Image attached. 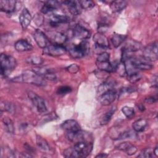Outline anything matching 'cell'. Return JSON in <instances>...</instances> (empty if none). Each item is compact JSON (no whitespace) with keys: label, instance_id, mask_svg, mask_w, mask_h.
<instances>
[{"label":"cell","instance_id":"8","mask_svg":"<svg viewBox=\"0 0 158 158\" xmlns=\"http://www.w3.org/2000/svg\"><path fill=\"white\" fill-rule=\"evenodd\" d=\"M67 51L66 48L64 45L57 44H49L46 48L43 49V52L53 57H57L64 54Z\"/></svg>","mask_w":158,"mask_h":158},{"label":"cell","instance_id":"31","mask_svg":"<svg viewBox=\"0 0 158 158\" xmlns=\"http://www.w3.org/2000/svg\"><path fill=\"white\" fill-rule=\"evenodd\" d=\"M27 62L28 64H30L31 65H41L44 60L42 57L37 56H30L28 57L26 59Z\"/></svg>","mask_w":158,"mask_h":158},{"label":"cell","instance_id":"25","mask_svg":"<svg viewBox=\"0 0 158 158\" xmlns=\"http://www.w3.org/2000/svg\"><path fill=\"white\" fill-rule=\"evenodd\" d=\"M116 110L115 107H112L109 110L104 114L100 118V124L101 125H105L107 124L111 120L112 117L114 114Z\"/></svg>","mask_w":158,"mask_h":158},{"label":"cell","instance_id":"15","mask_svg":"<svg viewBox=\"0 0 158 158\" xmlns=\"http://www.w3.org/2000/svg\"><path fill=\"white\" fill-rule=\"evenodd\" d=\"M65 4L69 12L73 15H78L81 12V7L80 6L78 1H65L62 2Z\"/></svg>","mask_w":158,"mask_h":158},{"label":"cell","instance_id":"14","mask_svg":"<svg viewBox=\"0 0 158 158\" xmlns=\"http://www.w3.org/2000/svg\"><path fill=\"white\" fill-rule=\"evenodd\" d=\"M19 22L23 30H25L30 25L31 21V15L27 8H23L19 15Z\"/></svg>","mask_w":158,"mask_h":158},{"label":"cell","instance_id":"32","mask_svg":"<svg viewBox=\"0 0 158 158\" xmlns=\"http://www.w3.org/2000/svg\"><path fill=\"white\" fill-rule=\"evenodd\" d=\"M1 111H6L10 113H13L14 111V105L9 102L7 101H1Z\"/></svg>","mask_w":158,"mask_h":158},{"label":"cell","instance_id":"39","mask_svg":"<svg viewBox=\"0 0 158 158\" xmlns=\"http://www.w3.org/2000/svg\"><path fill=\"white\" fill-rule=\"evenodd\" d=\"M66 70L70 73H75L79 70V67L77 64H73L68 66L66 68Z\"/></svg>","mask_w":158,"mask_h":158},{"label":"cell","instance_id":"43","mask_svg":"<svg viewBox=\"0 0 158 158\" xmlns=\"http://www.w3.org/2000/svg\"><path fill=\"white\" fill-rule=\"evenodd\" d=\"M108 156V154H107L106 153H99L98 154L97 156H96V158H104V157H107Z\"/></svg>","mask_w":158,"mask_h":158},{"label":"cell","instance_id":"16","mask_svg":"<svg viewBox=\"0 0 158 158\" xmlns=\"http://www.w3.org/2000/svg\"><path fill=\"white\" fill-rule=\"evenodd\" d=\"M117 149L125 152L128 156H132L135 154L137 151V148L128 141H125L120 143L117 146Z\"/></svg>","mask_w":158,"mask_h":158},{"label":"cell","instance_id":"2","mask_svg":"<svg viewBox=\"0 0 158 158\" xmlns=\"http://www.w3.org/2000/svg\"><path fill=\"white\" fill-rule=\"evenodd\" d=\"M1 74L2 76L7 77L16 67L17 61L14 57L7 54H1Z\"/></svg>","mask_w":158,"mask_h":158},{"label":"cell","instance_id":"6","mask_svg":"<svg viewBox=\"0 0 158 158\" xmlns=\"http://www.w3.org/2000/svg\"><path fill=\"white\" fill-rule=\"evenodd\" d=\"M27 95L37 110L40 113H45L47 111V107L44 100L41 96L32 91H28Z\"/></svg>","mask_w":158,"mask_h":158},{"label":"cell","instance_id":"1","mask_svg":"<svg viewBox=\"0 0 158 158\" xmlns=\"http://www.w3.org/2000/svg\"><path fill=\"white\" fill-rule=\"evenodd\" d=\"M12 81L17 83H25L36 86H44L46 85L45 79L37 74L33 70H25L21 75L12 79Z\"/></svg>","mask_w":158,"mask_h":158},{"label":"cell","instance_id":"5","mask_svg":"<svg viewBox=\"0 0 158 158\" xmlns=\"http://www.w3.org/2000/svg\"><path fill=\"white\" fill-rule=\"evenodd\" d=\"M157 50V43L156 41L148 44L143 49V58L149 62L156 61L158 59Z\"/></svg>","mask_w":158,"mask_h":158},{"label":"cell","instance_id":"41","mask_svg":"<svg viewBox=\"0 0 158 158\" xmlns=\"http://www.w3.org/2000/svg\"><path fill=\"white\" fill-rule=\"evenodd\" d=\"M151 83H152L153 87L157 88V75H155L154 77H153V80H152Z\"/></svg>","mask_w":158,"mask_h":158},{"label":"cell","instance_id":"10","mask_svg":"<svg viewBox=\"0 0 158 158\" xmlns=\"http://www.w3.org/2000/svg\"><path fill=\"white\" fill-rule=\"evenodd\" d=\"M33 38L36 44L41 48L44 49L49 46V40L46 35L40 30H36L33 33Z\"/></svg>","mask_w":158,"mask_h":158},{"label":"cell","instance_id":"17","mask_svg":"<svg viewBox=\"0 0 158 158\" xmlns=\"http://www.w3.org/2000/svg\"><path fill=\"white\" fill-rule=\"evenodd\" d=\"M141 48V44L139 42L133 40H130L125 43L124 46L122 48V51L131 54L132 52L138 51Z\"/></svg>","mask_w":158,"mask_h":158},{"label":"cell","instance_id":"18","mask_svg":"<svg viewBox=\"0 0 158 158\" xmlns=\"http://www.w3.org/2000/svg\"><path fill=\"white\" fill-rule=\"evenodd\" d=\"M17 2L14 0L0 1V9L1 11L10 14L15 10Z\"/></svg>","mask_w":158,"mask_h":158},{"label":"cell","instance_id":"37","mask_svg":"<svg viewBox=\"0 0 158 158\" xmlns=\"http://www.w3.org/2000/svg\"><path fill=\"white\" fill-rule=\"evenodd\" d=\"M110 54L106 52H102L96 58V62H108L109 61Z\"/></svg>","mask_w":158,"mask_h":158},{"label":"cell","instance_id":"30","mask_svg":"<svg viewBox=\"0 0 158 158\" xmlns=\"http://www.w3.org/2000/svg\"><path fill=\"white\" fill-rule=\"evenodd\" d=\"M2 123L7 132L9 133H13L14 132V123L10 118L8 117H4L2 118Z\"/></svg>","mask_w":158,"mask_h":158},{"label":"cell","instance_id":"35","mask_svg":"<svg viewBox=\"0 0 158 158\" xmlns=\"http://www.w3.org/2000/svg\"><path fill=\"white\" fill-rule=\"evenodd\" d=\"M78 3L81 9H91L94 6V2L91 0H81L79 1Z\"/></svg>","mask_w":158,"mask_h":158},{"label":"cell","instance_id":"20","mask_svg":"<svg viewBox=\"0 0 158 158\" xmlns=\"http://www.w3.org/2000/svg\"><path fill=\"white\" fill-rule=\"evenodd\" d=\"M70 21V18L65 15L52 14L50 18V24L53 27L59 25L60 23H67Z\"/></svg>","mask_w":158,"mask_h":158},{"label":"cell","instance_id":"34","mask_svg":"<svg viewBox=\"0 0 158 158\" xmlns=\"http://www.w3.org/2000/svg\"><path fill=\"white\" fill-rule=\"evenodd\" d=\"M122 112L127 118H131L135 115V110L133 107L124 106L122 108Z\"/></svg>","mask_w":158,"mask_h":158},{"label":"cell","instance_id":"36","mask_svg":"<svg viewBox=\"0 0 158 158\" xmlns=\"http://www.w3.org/2000/svg\"><path fill=\"white\" fill-rule=\"evenodd\" d=\"M154 155L153 150L150 148H147L143 149L139 154L138 156V157H152Z\"/></svg>","mask_w":158,"mask_h":158},{"label":"cell","instance_id":"11","mask_svg":"<svg viewBox=\"0 0 158 158\" xmlns=\"http://www.w3.org/2000/svg\"><path fill=\"white\" fill-rule=\"evenodd\" d=\"M67 138L70 141L77 143L81 141H90L87 135L83 131L80 130L75 132H67Z\"/></svg>","mask_w":158,"mask_h":158},{"label":"cell","instance_id":"27","mask_svg":"<svg viewBox=\"0 0 158 158\" xmlns=\"http://www.w3.org/2000/svg\"><path fill=\"white\" fill-rule=\"evenodd\" d=\"M127 36L121 34H114L111 37V42L114 48H118L126 40Z\"/></svg>","mask_w":158,"mask_h":158},{"label":"cell","instance_id":"21","mask_svg":"<svg viewBox=\"0 0 158 158\" xmlns=\"http://www.w3.org/2000/svg\"><path fill=\"white\" fill-rule=\"evenodd\" d=\"M127 6V2L122 0L114 1L110 4V7L113 12H119L125 9Z\"/></svg>","mask_w":158,"mask_h":158},{"label":"cell","instance_id":"29","mask_svg":"<svg viewBox=\"0 0 158 158\" xmlns=\"http://www.w3.org/2000/svg\"><path fill=\"white\" fill-rule=\"evenodd\" d=\"M67 40V36L61 32H56L54 35L53 41L54 42V44L63 45Z\"/></svg>","mask_w":158,"mask_h":158},{"label":"cell","instance_id":"9","mask_svg":"<svg viewBox=\"0 0 158 158\" xmlns=\"http://www.w3.org/2000/svg\"><path fill=\"white\" fill-rule=\"evenodd\" d=\"M117 92L114 89H110L99 96V101L102 106H109L115 100Z\"/></svg>","mask_w":158,"mask_h":158},{"label":"cell","instance_id":"26","mask_svg":"<svg viewBox=\"0 0 158 158\" xmlns=\"http://www.w3.org/2000/svg\"><path fill=\"white\" fill-rule=\"evenodd\" d=\"M148 125V122L144 118H139L133 123L132 128L136 132H141L144 130Z\"/></svg>","mask_w":158,"mask_h":158},{"label":"cell","instance_id":"38","mask_svg":"<svg viewBox=\"0 0 158 158\" xmlns=\"http://www.w3.org/2000/svg\"><path fill=\"white\" fill-rule=\"evenodd\" d=\"M72 91V88L68 86H62L57 88V94L60 96H64Z\"/></svg>","mask_w":158,"mask_h":158},{"label":"cell","instance_id":"4","mask_svg":"<svg viewBox=\"0 0 158 158\" xmlns=\"http://www.w3.org/2000/svg\"><path fill=\"white\" fill-rule=\"evenodd\" d=\"M93 144L92 141H81L75 143L73 148L77 157H86L92 151Z\"/></svg>","mask_w":158,"mask_h":158},{"label":"cell","instance_id":"12","mask_svg":"<svg viewBox=\"0 0 158 158\" xmlns=\"http://www.w3.org/2000/svg\"><path fill=\"white\" fill-rule=\"evenodd\" d=\"M93 41L96 46L99 48L107 49L109 48V40L104 33L98 32L94 34L93 36Z\"/></svg>","mask_w":158,"mask_h":158},{"label":"cell","instance_id":"7","mask_svg":"<svg viewBox=\"0 0 158 158\" xmlns=\"http://www.w3.org/2000/svg\"><path fill=\"white\" fill-rule=\"evenodd\" d=\"M72 35L75 38L81 40H86L90 38L91 33L89 30L83 26L76 24L72 29Z\"/></svg>","mask_w":158,"mask_h":158},{"label":"cell","instance_id":"33","mask_svg":"<svg viewBox=\"0 0 158 158\" xmlns=\"http://www.w3.org/2000/svg\"><path fill=\"white\" fill-rule=\"evenodd\" d=\"M142 78V75L137 72H132L127 75V80L131 83H135L139 80H141Z\"/></svg>","mask_w":158,"mask_h":158},{"label":"cell","instance_id":"28","mask_svg":"<svg viewBox=\"0 0 158 158\" xmlns=\"http://www.w3.org/2000/svg\"><path fill=\"white\" fill-rule=\"evenodd\" d=\"M36 141L37 146L41 150H42L43 151H48L50 149V147H49L48 143L42 136H41L40 135H37Z\"/></svg>","mask_w":158,"mask_h":158},{"label":"cell","instance_id":"3","mask_svg":"<svg viewBox=\"0 0 158 158\" xmlns=\"http://www.w3.org/2000/svg\"><path fill=\"white\" fill-rule=\"evenodd\" d=\"M89 43L86 40H82L80 43L73 45L69 49V52L72 57L79 59L83 57L88 52Z\"/></svg>","mask_w":158,"mask_h":158},{"label":"cell","instance_id":"24","mask_svg":"<svg viewBox=\"0 0 158 158\" xmlns=\"http://www.w3.org/2000/svg\"><path fill=\"white\" fill-rule=\"evenodd\" d=\"M96 66L98 69L101 71L105 72L106 73H110L114 71V64L110 63L109 61L102 62H96Z\"/></svg>","mask_w":158,"mask_h":158},{"label":"cell","instance_id":"13","mask_svg":"<svg viewBox=\"0 0 158 158\" xmlns=\"http://www.w3.org/2000/svg\"><path fill=\"white\" fill-rule=\"evenodd\" d=\"M61 128L67 132H75L81 130L80 125L73 119H69L64 121L61 124Z\"/></svg>","mask_w":158,"mask_h":158},{"label":"cell","instance_id":"19","mask_svg":"<svg viewBox=\"0 0 158 158\" xmlns=\"http://www.w3.org/2000/svg\"><path fill=\"white\" fill-rule=\"evenodd\" d=\"M14 48L19 52L29 51L33 49V46L26 40L21 39L15 43Z\"/></svg>","mask_w":158,"mask_h":158},{"label":"cell","instance_id":"44","mask_svg":"<svg viewBox=\"0 0 158 158\" xmlns=\"http://www.w3.org/2000/svg\"><path fill=\"white\" fill-rule=\"evenodd\" d=\"M153 153L155 155L156 157H157L158 156V151H157V146H156L154 149H153Z\"/></svg>","mask_w":158,"mask_h":158},{"label":"cell","instance_id":"23","mask_svg":"<svg viewBox=\"0 0 158 158\" xmlns=\"http://www.w3.org/2000/svg\"><path fill=\"white\" fill-rule=\"evenodd\" d=\"M114 72H117L118 75H120L122 77H124L126 75H127L125 63L120 61L119 62H114Z\"/></svg>","mask_w":158,"mask_h":158},{"label":"cell","instance_id":"42","mask_svg":"<svg viewBox=\"0 0 158 158\" xmlns=\"http://www.w3.org/2000/svg\"><path fill=\"white\" fill-rule=\"evenodd\" d=\"M25 146V149H27V151L28 152V154H31V152H32L33 151V148H31L30 146H29L28 144H25V145H24Z\"/></svg>","mask_w":158,"mask_h":158},{"label":"cell","instance_id":"40","mask_svg":"<svg viewBox=\"0 0 158 158\" xmlns=\"http://www.w3.org/2000/svg\"><path fill=\"white\" fill-rule=\"evenodd\" d=\"M157 100L156 98H154L153 96H151V97H149L148 98H146L145 99V101L147 102H149V103H153L154 102H156Z\"/></svg>","mask_w":158,"mask_h":158},{"label":"cell","instance_id":"22","mask_svg":"<svg viewBox=\"0 0 158 158\" xmlns=\"http://www.w3.org/2000/svg\"><path fill=\"white\" fill-rule=\"evenodd\" d=\"M115 85V83L114 81L112 80H107L102 83L101 85H100L98 89V92L99 96L103 94L104 93L114 89V86Z\"/></svg>","mask_w":158,"mask_h":158}]
</instances>
